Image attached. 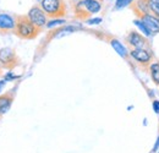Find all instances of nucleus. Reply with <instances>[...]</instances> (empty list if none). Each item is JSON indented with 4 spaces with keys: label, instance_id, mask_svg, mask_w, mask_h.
<instances>
[{
    "label": "nucleus",
    "instance_id": "12",
    "mask_svg": "<svg viewBox=\"0 0 159 153\" xmlns=\"http://www.w3.org/2000/svg\"><path fill=\"white\" fill-rule=\"evenodd\" d=\"M110 44H111V47L115 49V52L119 54L120 57L122 58H126L127 57V52H126V49H125V47L120 43L118 39H111V42H110Z\"/></svg>",
    "mask_w": 159,
    "mask_h": 153
},
{
    "label": "nucleus",
    "instance_id": "15",
    "mask_svg": "<svg viewBox=\"0 0 159 153\" xmlns=\"http://www.w3.org/2000/svg\"><path fill=\"white\" fill-rule=\"evenodd\" d=\"M64 23H65V20L64 19H54L47 22V27L48 28H53L55 26H60V25H64Z\"/></svg>",
    "mask_w": 159,
    "mask_h": 153
},
{
    "label": "nucleus",
    "instance_id": "11",
    "mask_svg": "<svg viewBox=\"0 0 159 153\" xmlns=\"http://www.w3.org/2000/svg\"><path fill=\"white\" fill-rule=\"evenodd\" d=\"M149 74H151V77L153 80V82L159 86V63H152L149 66Z\"/></svg>",
    "mask_w": 159,
    "mask_h": 153
},
{
    "label": "nucleus",
    "instance_id": "13",
    "mask_svg": "<svg viewBox=\"0 0 159 153\" xmlns=\"http://www.w3.org/2000/svg\"><path fill=\"white\" fill-rule=\"evenodd\" d=\"M134 23H135V26H137V28H139V31H141L146 37H152V36H153V33L147 28V26H146L141 20H139V19L135 20V21H134Z\"/></svg>",
    "mask_w": 159,
    "mask_h": 153
},
{
    "label": "nucleus",
    "instance_id": "2",
    "mask_svg": "<svg viewBox=\"0 0 159 153\" xmlns=\"http://www.w3.org/2000/svg\"><path fill=\"white\" fill-rule=\"evenodd\" d=\"M102 4L98 0H79L75 5V16L77 19L87 20L91 15L99 12Z\"/></svg>",
    "mask_w": 159,
    "mask_h": 153
},
{
    "label": "nucleus",
    "instance_id": "9",
    "mask_svg": "<svg viewBox=\"0 0 159 153\" xmlns=\"http://www.w3.org/2000/svg\"><path fill=\"white\" fill-rule=\"evenodd\" d=\"M16 20L7 14H0V30H15Z\"/></svg>",
    "mask_w": 159,
    "mask_h": 153
},
{
    "label": "nucleus",
    "instance_id": "20",
    "mask_svg": "<svg viewBox=\"0 0 159 153\" xmlns=\"http://www.w3.org/2000/svg\"><path fill=\"white\" fill-rule=\"evenodd\" d=\"M38 1H42V0H38Z\"/></svg>",
    "mask_w": 159,
    "mask_h": 153
},
{
    "label": "nucleus",
    "instance_id": "19",
    "mask_svg": "<svg viewBox=\"0 0 159 153\" xmlns=\"http://www.w3.org/2000/svg\"><path fill=\"white\" fill-rule=\"evenodd\" d=\"M4 86H5V81H0V92H1V90L4 88Z\"/></svg>",
    "mask_w": 159,
    "mask_h": 153
},
{
    "label": "nucleus",
    "instance_id": "18",
    "mask_svg": "<svg viewBox=\"0 0 159 153\" xmlns=\"http://www.w3.org/2000/svg\"><path fill=\"white\" fill-rule=\"evenodd\" d=\"M159 148V138H158V141H157V142H156V145H154V147H153V151H154V152H156V151H157V150H158Z\"/></svg>",
    "mask_w": 159,
    "mask_h": 153
},
{
    "label": "nucleus",
    "instance_id": "4",
    "mask_svg": "<svg viewBox=\"0 0 159 153\" xmlns=\"http://www.w3.org/2000/svg\"><path fill=\"white\" fill-rule=\"evenodd\" d=\"M40 7L50 19H62L66 15V4L64 0H42Z\"/></svg>",
    "mask_w": 159,
    "mask_h": 153
},
{
    "label": "nucleus",
    "instance_id": "16",
    "mask_svg": "<svg viewBox=\"0 0 159 153\" xmlns=\"http://www.w3.org/2000/svg\"><path fill=\"white\" fill-rule=\"evenodd\" d=\"M100 22H102V19H100V17L87 20V23H88V25H98V23H100Z\"/></svg>",
    "mask_w": 159,
    "mask_h": 153
},
{
    "label": "nucleus",
    "instance_id": "10",
    "mask_svg": "<svg viewBox=\"0 0 159 153\" xmlns=\"http://www.w3.org/2000/svg\"><path fill=\"white\" fill-rule=\"evenodd\" d=\"M11 103H12V98L9 95L0 97V115L5 114L9 110V108L11 107Z\"/></svg>",
    "mask_w": 159,
    "mask_h": 153
},
{
    "label": "nucleus",
    "instance_id": "8",
    "mask_svg": "<svg viewBox=\"0 0 159 153\" xmlns=\"http://www.w3.org/2000/svg\"><path fill=\"white\" fill-rule=\"evenodd\" d=\"M0 61L4 64V65H12L15 64L16 61V57H15V53L10 49V48H4L0 50Z\"/></svg>",
    "mask_w": 159,
    "mask_h": 153
},
{
    "label": "nucleus",
    "instance_id": "5",
    "mask_svg": "<svg viewBox=\"0 0 159 153\" xmlns=\"http://www.w3.org/2000/svg\"><path fill=\"white\" fill-rule=\"evenodd\" d=\"M28 19L31 20V22L36 26V27H38V28H42V27H44V26H47V22H48V16H47V14L43 11V9L38 6V5H36V6H33V7H31V10L28 11Z\"/></svg>",
    "mask_w": 159,
    "mask_h": 153
},
{
    "label": "nucleus",
    "instance_id": "6",
    "mask_svg": "<svg viewBox=\"0 0 159 153\" xmlns=\"http://www.w3.org/2000/svg\"><path fill=\"white\" fill-rule=\"evenodd\" d=\"M126 43L131 48H149V42L144 35H141L137 31H131L127 37H126Z\"/></svg>",
    "mask_w": 159,
    "mask_h": 153
},
{
    "label": "nucleus",
    "instance_id": "7",
    "mask_svg": "<svg viewBox=\"0 0 159 153\" xmlns=\"http://www.w3.org/2000/svg\"><path fill=\"white\" fill-rule=\"evenodd\" d=\"M131 58L137 61L141 66H149L152 61V53L146 48H134L130 52Z\"/></svg>",
    "mask_w": 159,
    "mask_h": 153
},
{
    "label": "nucleus",
    "instance_id": "17",
    "mask_svg": "<svg viewBox=\"0 0 159 153\" xmlns=\"http://www.w3.org/2000/svg\"><path fill=\"white\" fill-rule=\"evenodd\" d=\"M153 110L157 113V114H159V100H153Z\"/></svg>",
    "mask_w": 159,
    "mask_h": 153
},
{
    "label": "nucleus",
    "instance_id": "14",
    "mask_svg": "<svg viewBox=\"0 0 159 153\" xmlns=\"http://www.w3.org/2000/svg\"><path fill=\"white\" fill-rule=\"evenodd\" d=\"M135 0H116L115 1V9L116 10H121L126 6H130Z\"/></svg>",
    "mask_w": 159,
    "mask_h": 153
},
{
    "label": "nucleus",
    "instance_id": "3",
    "mask_svg": "<svg viewBox=\"0 0 159 153\" xmlns=\"http://www.w3.org/2000/svg\"><path fill=\"white\" fill-rule=\"evenodd\" d=\"M39 32V28L36 27L28 16H19L16 20V27H15V33L25 39H32L37 37Z\"/></svg>",
    "mask_w": 159,
    "mask_h": 153
},
{
    "label": "nucleus",
    "instance_id": "1",
    "mask_svg": "<svg viewBox=\"0 0 159 153\" xmlns=\"http://www.w3.org/2000/svg\"><path fill=\"white\" fill-rule=\"evenodd\" d=\"M131 7L135 15L137 16V19L141 20L153 35L159 33V19L149 11V9L147 7L143 0H135L131 4Z\"/></svg>",
    "mask_w": 159,
    "mask_h": 153
}]
</instances>
